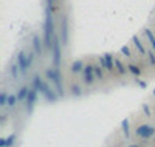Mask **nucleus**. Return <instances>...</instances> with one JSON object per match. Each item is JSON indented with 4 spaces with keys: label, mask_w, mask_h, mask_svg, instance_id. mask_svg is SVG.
Instances as JSON below:
<instances>
[{
    "label": "nucleus",
    "mask_w": 155,
    "mask_h": 147,
    "mask_svg": "<svg viewBox=\"0 0 155 147\" xmlns=\"http://www.w3.org/2000/svg\"><path fill=\"white\" fill-rule=\"evenodd\" d=\"M129 71H130L132 74H135V76H140V74H141L140 68H138L137 65H134V64H130V65H129Z\"/></svg>",
    "instance_id": "a211bd4d"
},
{
    "label": "nucleus",
    "mask_w": 155,
    "mask_h": 147,
    "mask_svg": "<svg viewBox=\"0 0 155 147\" xmlns=\"http://www.w3.org/2000/svg\"><path fill=\"white\" fill-rule=\"evenodd\" d=\"M33 87H34V90H37L39 93H41V95H44V98H45L47 101H50V102H54V101H56L58 95L42 81L41 76H34V79H33Z\"/></svg>",
    "instance_id": "f03ea898"
},
{
    "label": "nucleus",
    "mask_w": 155,
    "mask_h": 147,
    "mask_svg": "<svg viewBox=\"0 0 155 147\" xmlns=\"http://www.w3.org/2000/svg\"><path fill=\"white\" fill-rule=\"evenodd\" d=\"M132 42H134V45H135V47L138 48V51L141 53V54H144V53H146V50H144V47H143V44H141V42H140V39H138L137 36H135V37L132 39Z\"/></svg>",
    "instance_id": "4468645a"
},
{
    "label": "nucleus",
    "mask_w": 155,
    "mask_h": 147,
    "mask_svg": "<svg viewBox=\"0 0 155 147\" xmlns=\"http://www.w3.org/2000/svg\"><path fill=\"white\" fill-rule=\"evenodd\" d=\"M28 93H30V90H28L27 87H22V88L19 90V93H17V98H19V101H25V99H27Z\"/></svg>",
    "instance_id": "ddd939ff"
},
{
    "label": "nucleus",
    "mask_w": 155,
    "mask_h": 147,
    "mask_svg": "<svg viewBox=\"0 0 155 147\" xmlns=\"http://www.w3.org/2000/svg\"><path fill=\"white\" fill-rule=\"evenodd\" d=\"M5 104H8V95L6 93H2L0 95V105H5Z\"/></svg>",
    "instance_id": "5701e85b"
},
{
    "label": "nucleus",
    "mask_w": 155,
    "mask_h": 147,
    "mask_svg": "<svg viewBox=\"0 0 155 147\" xmlns=\"http://www.w3.org/2000/svg\"><path fill=\"white\" fill-rule=\"evenodd\" d=\"M147 54H149V60H150V64H152V65H155V54H153L152 51H149Z\"/></svg>",
    "instance_id": "b1692460"
},
{
    "label": "nucleus",
    "mask_w": 155,
    "mask_h": 147,
    "mask_svg": "<svg viewBox=\"0 0 155 147\" xmlns=\"http://www.w3.org/2000/svg\"><path fill=\"white\" fill-rule=\"evenodd\" d=\"M121 53H123L124 56H130V51H129L127 47H123V48H121Z\"/></svg>",
    "instance_id": "a878e982"
},
{
    "label": "nucleus",
    "mask_w": 155,
    "mask_h": 147,
    "mask_svg": "<svg viewBox=\"0 0 155 147\" xmlns=\"http://www.w3.org/2000/svg\"><path fill=\"white\" fill-rule=\"evenodd\" d=\"M17 101H19V98H17L16 95H11V96H8V105H11V107H14V105L17 104Z\"/></svg>",
    "instance_id": "aec40b11"
},
{
    "label": "nucleus",
    "mask_w": 155,
    "mask_h": 147,
    "mask_svg": "<svg viewBox=\"0 0 155 147\" xmlns=\"http://www.w3.org/2000/svg\"><path fill=\"white\" fill-rule=\"evenodd\" d=\"M54 41V23H53V9L47 6L45 23H44V45L47 50H51Z\"/></svg>",
    "instance_id": "f257e3e1"
},
{
    "label": "nucleus",
    "mask_w": 155,
    "mask_h": 147,
    "mask_svg": "<svg viewBox=\"0 0 155 147\" xmlns=\"http://www.w3.org/2000/svg\"><path fill=\"white\" fill-rule=\"evenodd\" d=\"M153 133H155V129L149 124H143V126H140L137 129V135L141 136V138H150Z\"/></svg>",
    "instance_id": "423d86ee"
},
{
    "label": "nucleus",
    "mask_w": 155,
    "mask_h": 147,
    "mask_svg": "<svg viewBox=\"0 0 155 147\" xmlns=\"http://www.w3.org/2000/svg\"><path fill=\"white\" fill-rule=\"evenodd\" d=\"M144 33H146V36H147V39H149V42H150V45H152V48H153V51H155V36L152 34L150 30H144Z\"/></svg>",
    "instance_id": "2eb2a0df"
},
{
    "label": "nucleus",
    "mask_w": 155,
    "mask_h": 147,
    "mask_svg": "<svg viewBox=\"0 0 155 147\" xmlns=\"http://www.w3.org/2000/svg\"><path fill=\"white\" fill-rule=\"evenodd\" d=\"M51 51H53V64H54V67H59L61 65V54H62V51H61V39L58 36H54Z\"/></svg>",
    "instance_id": "39448f33"
},
{
    "label": "nucleus",
    "mask_w": 155,
    "mask_h": 147,
    "mask_svg": "<svg viewBox=\"0 0 155 147\" xmlns=\"http://www.w3.org/2000/svg\"><path fill=\"white\" fill-rule=\"evenodd\" d=\"M19 68H20L19 64H14V65H12V68H11V73H12V77H14V79L19 77Z\"/></svg>",
    "instance_id": "6ab92c4d"
},
{
    "label": "nucleus",
    "mask_w": 155,
    "mask_h": 147,
    "mask_svg": "<svg viewBox=\"0 0 155 147\" xmlns=\"http://www.w3.org/2000/svg\"><path fill=\"white\" fill-rule=\"evenodd\" d=\"M37 90H30V93H28V96H27V99H25V102H27V105H28V110H31L33 109V104L36 102V99H37Z\"/></svg>",
    "instance_id": "9d476101"
},
{
    "label": "nucleus",
    "mask_w": 155,
    "mask_h": 147,
    "mask_svg": "<svg viewBox=\"0 0 155 147\" xmlns=\"http://www.w3.org/2000/svg\"><path fill=\"white\" fill-rule=\"evenodd\" d=\"M33 60H34V54H33V53H31V54H27L25 51H20V53H19V56H17V64H19V67H20L22 73H27V71L30 70V67H31Z\"/></svg>",
    "instance_id": "20e7f679"
},
{
    "label": "nucleus",
    "mask_w": 155,
    "mask_h": 147,
    "mask_svg": "<svg viewBox=\"0 0 155 147\" xmlns=\"http://www.w3.org/2000/svg\"><path fill=\"white\" fill-rule=\"evenodd\" d=\"M99 62L107 70H113V67H115V59H113V56L110 54V53H107V54H104V56H101L99 57Z\"/></svg>",
    "instance_id": "0eeeda50"
},
{
    "label": "nucleus",
    "mask_w": 155,
    "mask_h": 147,
    "mask_svg": "<svg viewBox=\"0 0 155 147\" xmlns=\"http://www.w3.org/2000/svg\"><path fill=\"white\" fill-rule=\"evenodd\" d=\"M93 79H95V67L87 65L84 68V81H85V84H92Z\"/></svg>",
    "instance_id": "6e6552de"
},
{
    "label": "nucleus",
    "mask_w": 155,
    "mask_h": 147,
    "mask_svg": "<svg viewBox=\"0 0 155 147\" xmlns=\"http://www.w3.org/2000/svg\"><path fill=\"white\" fill-rule=\"evenodd\" d=\"M123 130H124V135L129 136V119H124L123 121Z\"/></svg>",
    "instance_id": "412c9836"
},
{
    "label": "nucleus",
    "mask_w": 155,
    "mask_h": 147,
    "mask_svg": "<svg viewBox=\"0 0 155 147\" xmlns=\"http://www.w3.org/2000/svg\"><path fill=\"white\" fill-rule=\"evenodd\" d=\"M45 74H47V77L50 79V81L54 84V88H56V91H58V95H59V96H64L62 76H61V73H59V70H58V67H56V68H48Z\"/></svg>",
    "instance_id": "7ed1b4c3"
},
{
    "label": "nucleus",
    "mask_w": 155,
    "mask_h": 147,
    "mask_svg": "<svg viewBox=\"0 0 155 147\" xmlns=\"http://www.w3.org/2000/svg\"><path fill=\"white\" fill-rule=\"evenodd\" d=\"M82 67H84V65H82L81 60H76V62L71 65V70H73L74 73H79V71H82Z\"/></svg>",
    "instance_id": "dca6fc26"
},
{
    "label": "nucleus",
    "mask_w": 155,
    "mask_h": 147,
    "mask_svg": "<svg viewBox=\"0 0 155 147\" xmlns=\"http://www.w3.org/2000/svg\"><path fill=\"white\" fill-rule=\"evenodd\" d=\"M129 147H138V145H129Z\"/></svg>",
    "instance_id": "bb28decb"
},
{
    "label": "nucleus",
    "mask_w": 155,
    "mask_h": 147,
    "mask_svg": "<svg viewBox=\"0 0 155 147\" xmlns=\"http://www.w3.org/2000/svg\"><path fill=\"white\" fill-rule=\"evenodd\" d=\"M33 47H34V53L37 56L42 54V44H41V37L39 36H33Z\"/></svg>",
    "instance_id": "9b49d317"
},
{
    "label": "nucleus",
    "mask_w": 155,
    "mask_h": 147,
    "mask_svg": "<svg viewBox=\"0 0 155 147\" xmlns=\"http://www.w3.org/2000/svg\"><path fill=\"white\" fill-rule=\"evenodd\" d=\"M71 93H73V95H76V96H79L81 93H82V91H81V87H79V85H73V87H71Z\"/></svg>",
    "instance_id": "4be33fe9"
},
{
    "label": "nucleus",
    "mask_w": 155,
    "mask_h": 147,
    "mask_svg": "<svg viewBox=\"0 0 155 147\" xmlns=\"http://www.w3.org/2000/svg\"><path fill=\"white\" fill-rule=\"evenodd\" d=\"M14 141H16V136L14 135L8 136V139H0V147H9V145L14 144Z\"/></svg>",
    "instance_id": "f8f14e48"
},
{
    "label": "nucleus",
    "mask_w": 155,
    "mask_h": 147,
    "mask_svg": "<svg viewBox=\"0 0 155 147\" xmlns=\"http://www.w3.org/2000/svg\"><path fill=\"white\" fill-rule=\"evenodd\" d=\"M115 67L118 68V71H120L121 74H126V73H127V68H126V67H124L120 60H115Z\"/></svg>",
    "instance_id": "f3484780"
},
{
    "label": "nucleus",
    "mask_w": 155,
    "mask_h": 147,
    "mask_svg": "<svg viewBox=\"0 0 155 147\" xmlns=\"http://www.w3.org/2000/svg\"><path fill=\"white\" fill-rule=\"evenodd\" d=\"M62 44L67 45L68 42V17H64L62 19Z\"/></svg>",
    "instance_id": "1a4fd4ad"
},
{
    "label": "nucleus",
    "mask_w": 155,
    "mask_h": 147,
    "mask_svg": "<svg viewBox=\"0 0 155 147\" xmlns=\"http://www.w3.org/2000/svg\"><path fill=\"white\" fill-rule=\"evenodd\" d=\"M95 76L99 77V79L102 77V71H101V68H98V67H95Z\"/></svg>",
    "instance_id": "393cba45"
}]
</instances>
